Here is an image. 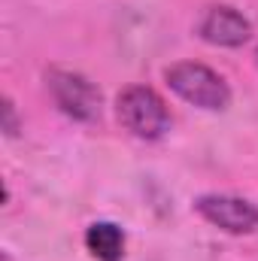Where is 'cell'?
Instances as JSON below:
<instances>
[{
  "mask_svg": "<svg viewBox=\"0 0 258 261\" xmlns=\"http://www.w3.org/2000/svg\"><path fill=\"white\" fill-rule=\"evenodd\" d=\"M116 119L131 137L155 143L173 128V116L164 97L149 85H128L116 94Z\"/></svg>",
  "mask_w": 258,
  "mask_h": 261,
  "instance_id": "obj_1",
  "label": "cell"
},
{
  "mask_svg": "<svg viewBox=\"0 0 258 261\" xmlns=\"http://www.w3.org/2000/svg\"><path fill=\"white\" fill-rule=\"evenodd\" d=\"M164 82L167 88L192 103L197 110L207 113H222L231 107V88L225 82V76H219L213 67L200 64V61H176L164 70Z\"/></svg>",
  "mask_w": 258,
  "mask_h": 261,
  "instance_id": "obj_2",
  "label": "cell"
},
{
  "mask_svg": "<svg viewBox=\"0 0 258 261\" xmlns=\"http://www.w3.org/2000/svg\"><path fill=\"white\" fill-rule=\"evenodd\" d=\"M46 88H49L55 107L67 119H73V122L100 119L104 97H100V88L88 76H82L76 70H64V67H52L46 73Z\"/></svg>",
  "mask_w": 258,
  "mask_h": 261,
  "instance_id": "obj_3",
  "label": "cell"
},
{
  "mask_svg": "<svg viewBox=\"0 0 258 261\" xmlns=\"http://www.w3.org/2000/svg\"><path fill=\"white\" fill-rule=\"evenodd\" d=\"M194 210L203 222L213 228L243 237V234H258V206L246 197L237 195H200L194 200Z\"/></svg>",
  "mask_w": 258,
  "mask_h": 261,
  "instance_id": "obj_4",
  "label": "cell"
},
{
  "mask_svg": "<svg viewBox=\"0 0 258 261\" xmlns=\"http://www.w3.org/2000/svg\"><path fill=\"white\" fill-rule=\"evenodd\" d=\"M197 37L210 46H222V49H237L243 43H249L252 37V21L228 3H213L203 9V15L197 18Z\"/></svg>",
  "mask_w": 258,
  "mask_h": 261,
  "instance_id": "obj_5",
  "label": "cell"
},
{
  "mask_svg": "<svg viewBox=\"0 0 258 261\" xmlns=\"http://www.w3.org/2000/svg\"><path fill=\"white\" fill-rule=\"evenodd\" d=\"M128 237L116 222H91L85 228V249L97 261H122Z\"/></svg>",
  "mask_w": 258,
  "mask_h": 261,
  "instance_id": "obj_6",
  "label": "cell"
},
{
  "mask_svg": "<svg viewBox=\"0 0 258 261\" xmlns=\"http://www.w3.org/2000/svg\"><path fill=\"white\" fill-rule=\"evenodd\" d=\"M3 130H6V137H15V134H18V125H15V107H12L9 97L3 100Z\"/></svg>",
  "mask_w": 258,
  "mask_h": 261,
  "instance_id": "obj_7",
  "label": "cell"
},
{
  "mask_svg": "<svg viewBox=\"0 0 258 261\" xmlns=\"http://www.w3.org/2000/svg\"><path fill=\"white\" fill-rule=\"evenodd\" d=\"M255 58H258V52H255Z\"/></svg>",
  "mask_w": 258,
  "mask_h": 261,
  "instance_id": "obj_8",
  "label": "cell"
}]
</instances>
